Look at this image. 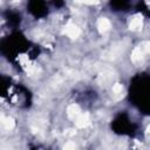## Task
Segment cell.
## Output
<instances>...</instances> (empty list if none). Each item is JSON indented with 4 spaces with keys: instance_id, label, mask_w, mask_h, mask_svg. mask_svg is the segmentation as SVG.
I'll return each mask as SVG.
<instances>
[{
    "instance_id": "cell-1",
    "label": "cell",
    "mask_w": 150,
    "mask_h": 150,
    "mask_svg": "<svg viewBox=\"0 0 150 150\" xmlns=\"http://www.w3.org/2000/svg\"><path fill=\"white\" fill-rule=\"evenodd\" d=\"M142 56H143V48H136L134 52H132V55H131V60L132 61H139L141 59H142Z\"/></svg>"
},
{
    "instance_id": "cell-10",
    "label": "cell",
    "mask_w": 150,
    "mask_h": 150,
    "mask_svg": "<svg viewBox=\"0 0 150 150\" xmlns=\"http://www.w3.org/2000/svg\"><path fill=\"white\" fill-rule=\"evenodd\" d=\"M148 131H149V132H150V125H149V127H148Z\"/></svg>"
},
{
    "instance_id": "cell-2",
    "label": "cell",
    "mask_w": 150,
    "mask_h": 150,
    "mask_svg": "<svg viewBox=\"0 0 150 150\" xmlns=\"http://www.w3.org/2000/svg\"><path fill=\"white\" fill-rule=\"evenodd\" d=\"M88 122H89L88 115H79V118H77V121H76V125L80 127V128H82V127L87 125Z\"/></svg>"
},
{
    "instance_id": "cell-4",
    "label": "cell",
    "mask_w": 150,
    "mask_h": 150,
    "mask_svg": "<svg viewBox=\"0 0 150 150\" xmlns=\"http://www.w3.org/2000/svg\"><path fill=\"white\" fill-rule=\"evenodd\" d=\"M68 115H69L70 117H75V116H79V115H80V110H79V107H77V105H75V104L70 105V107L68 108Z\"/></svg>"
},
{
    "instance_id": "cell-6",
    "label": "cell",
    "mask_w": 150,
    "mask_h": 150,
    "mask_svg": "<svg viewBox=\"0 0 150 150\" xmlns=\"http://www.w3.org/2000/svg\"><path fill=\"white\" fill-rule=\"evenodd\" d=\"M141 25H142V20L139 18H135L130 22V28L131 29H138L141 27Z\"/></svg>"
},
{
    "instance_id": "cell-7",
    "label": "cell",
    "mask_w": 150,
    "mask_h": 150,
    "mask_svg": "<svg viewBox=\"0 0 150 150\" xmlns=\"http://www.w3.org/2000/svg\"><path fill=\"white\" fill-rule=\"evenodd\" d=\"M112 91H114L115 94H120V93L122 91V86H121V84H115V86L112 87Z\"/></svg>"
},
{
    "instance_id": "cell-9",
    "label": "cell",
    "mask_w": 150,
    "mask_h": 150,
    "mask_svg": "<svg viewBox=\"0 0 150 150\" xmlns=\"http://www.w3.org/2000/svg\"><path fill=\"white\" fill-rule=\"evenodd\" d=\"M142 48H143V50L150 52V42H146V43H144V46H143Z\"/></svg>"
},
{
    "instance_id": "cell-5",
    "label": "cell",
    "mask_w": 150,
    "mask_h": 150,
    "mask_svg": "<svg viewBox=\"0 0 150 150\" xmlns=\"http://www.w3.org/2000/svg\"><path fill=\"white\" fill-rule=\"evenodd\" d=\"M66 33H67L69 36H71V38H75V36H77V35H79V29H77L75 26H69V27L67 28Z\"/></svg>"
},
{
    "instance_id": "cell-8",
    "label": "cell",
    "mask_w": 150,
    "mask_h": 150,
    "mask_svg": "<svg viewBox=\"0 0 150 150\" xmlns=\"http://www.w3.org/2000/svg\"><path fill=\"white\" fill-rule=\"evenodd\" d=\"M75 148H76L75 143H71V142H68V143L64 145V149H75Z\"/></svg>"
},
{
    "instance_id": "cell-3",
    "label": "cell",
    "mask_w": 150,
    "mask_h": 150,
    "mask_svg": "<svg viewBox=\"0 0 150 150\" xmlns=\"http://www.w3.org/2000/svg\"><path fill=\"white\" fill-rule=\"evenodd\" d=\"M109 26H110V23H109V21L107 20V19H100L98 20V23H97V27L100 28V30L101 32H104V30H107L108 28H109Z\"/></svg>"
}]
</instances>
